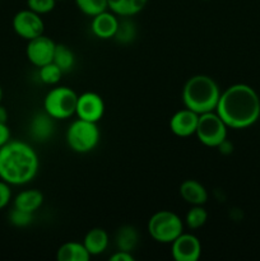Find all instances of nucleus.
<instances>
[{"label":"nucleus","instance_id":"nucleus-1","mask_svg":"<svg viewBox=\"0 0 260 261\" xmlns=\"http://www.w3.org/2000/svg\"><path fill=\"white\" fill-rule=\"evenodd\" d=\"M216 112L231 129H246L259 120L260 97L247 84H233L221 92Z\"/></svg>","mask_w":260,"mask_h":261},{"label":"nucleus","instance_id":"nucleus-2","mask_svg":"<svg viewBox=\"0 0 260 261\" xmlns=\"http://www.w3.org/2000/svg\"><path fill=\"white\" fill-rule=\"evenodd\" d=\"M40 168L38 154L28 143L9 140L0 148V180L10 186L27 185Z\"/></svg>","mask_w":260,"mask_h":261},{"label":"nucleus","instance_id":"nucleus-3","mask_svg":"<svg viewBox=\"0 0 260 261\" xmlns=\"http://www.w3.org/2000/svg\"><path fill=\"white\" fill-rule=\"evenodd\" d=\"M221 89L212 76L205 74L193 75L183 88V102L186 109L198 115L216 111Z\"/></svg>","mask_w":260,"mask_h":261},{"label":"nucleus","instance_id":"nucleus-4","mask_svg":"<svg viewBox=\"0 0 260 261\" xmlns=\"http://www.w3.org/2000/svg\"><path fill=\"white\" fill-rule=\"evenodd\" d=\"M101 133L97 122L76 119L69 125L66 130V143L73 152L86 154L92 152L98 145Z\"/></svg>","mask_w":260,"mask_h":261},{"label":"nucleus","instance_id":"nucleus-5","mask_svg":"<svg viewBox=\"0 0 260 261\" xmlns=\"http://www.w3.org/2000/svg\"><path fill=\"white\" fill-rule=\"evenodd\" d=\"M78 94L70 87L56 86L43 98V111L55 120H65L75 115Z\"/></svg>","mask_w":260,"mask_h":261},{"label":"nucleus","instance_id":"nucleus-6","mask_svg":"<svg viewBox=\"0 0 260 261\" xmlns=\"http://www.w3.org/2000/svg\"><path fill=\"white\" fill-rule=\"evenodd\" d=\"M184 232V222L171 211H160L148 221V233L160 244H172Z\"/></svg>","mask_w":260,"mask_h":261},{"label":"nucleus","instance_id":"nucleus-7","mask_svg":"<svg viewBox=\"0 0 260 261\" xmlns=\"http://www.w3.org/2000/svg\"><path fill=\"white\" fill-rule=\"evenodd\" d=\"M227 126L216 111L199 115L195 135L199 142L209 148H217L227 138Z\"/></svg>","mask_w":260,"mask_h":261},{"label":"nucleus","instance_id":"nucleus-8","mask_svg":"<svg viewBox=\"0 0 260 261\" xmlns=\"http://www.w3.org/2000/svg\"><path fill=\"white\" fill-rule=\"evenodd\" d=\"M12 27L15 35H18L23 40L30 41L43 35L45 23L40 14L31 9H23L15 13L12 20Z\"/></svg>","mask_w":260,"mask_h":261},{"label":"nucleus","instance_id":"nucleus-9","mask_svg":"<svg viewBox=\"0 0 260 261\" xmlns=\"http://www.w3.org/2000/svg\"><path fill=\"white\" fill-rule=\"evenodd\" d=\"M55 47L56 43L54 42L53 38L41 35L28 41L25 55L32 65H35L36 68H41L53 61Z\"/></svg>","mask_w":260,"mask_h":261},{"label":"nucleus","instance_id":"nucleus-10","mask_svg":"<svg viewBox=\"0 0 260 261\" xmlns=\"http://www.w3.org/2000/svg\"><path fill=\"white\" fill-rule=\"evenodd\" d=\"M105 114V102L96 92H84L78 96L75 115L79 119L98 122Z\"/></svg>","mask_w":260,"mask_h":261},{"label":"nucleus","instance_id":"nucleus-11","mask_svg":"<svg viewBox=\"0 0 260 261\" xmlns=\"http://www.w3.org/2000/svg\"><path fill=\"white\" fill-rule=\"evenodd\" d=\"M171 254L176 261H198L201 255V244L191 233H181L171 244Z\"/></svg>","mask_w":260,"mask_h":261},{"label":"nucleus","instance_id":"nucleus-12","mask_svg":"<svg viewBox=\"0 0 260 261\" xmlns=\"http://www.w3.org/2000/svg\"><path fill=\"white\" fill-rule=\"evenodd\" d=\"M199 115L189 109H181L176 111L170 119V129L173 135L178 138H189L195 135L198 126Z\"/></svg>","mask_w":260,"mask_h":261},{"label":"nucleus","instance_id":"nucleus-13","mask_svg":"<svg viewBox=\"0 0 260 261\" xmlns=\"http://www.w3.org/2000/svg\"><path fill=\"white\" fill-rule=\"evenodd\" d=\"M119 18L111 10H105L99 14L92 17L91 31L99 40H110L116 35L119 27Z\"/></svg>","mask_w":260,"mask_h":261},{"label":"nucleus","instance_id":"nucleus-14","mask_svg":"<svg viewBox=\"0 0 260 261\" xmlns=\"http://www.w3.org/2000/svg\"><path fill=\"white\" fill-rule=\"evenodd\" d=\"M48 114L38 112L32 117L30 122V135L38 143H45L53 138L55 132V122Z\"/></svg>","mask_w":260,"mask_h":261},{"label":"nucleus","instance_id":"nucleus-15","mask_svg":"<svg viewBox=\"0 0 260 261\" xmlns=\"http://www.w3.org/2000/svg\"><path fill=\"white\" fill-rule=\"evenodd\" d=\"M180 195L190 205H204L208 201L205 186L196 180H185L180 185Z\"/></svg>","mask_w":260,"mask_h":261},{"label":"nucleus","instance_id":"nucleus-16","mask_svg":"<svg viewBox=\"0 0 260 261\" xmlns=\"http://www.w3.org/2000/svg\"><path fill=\"white\" fill-rule=\"evenodd\" d=\"M109 233L99 227L89 229L83 239L84 247L91 256L103 254L109 247Z\"/></svg>","mask_w":260,"mask_h":261},{"label":"nucleus","instance_id":"nucleus-17","mask_svg":"<svg viewBox=\"0 0 260 261\" xmlns=\"http://www.w3.org/2000/svg\"><path fill=\"white\" fill-rule=\"evenodd\" d=\"M14 208L35 213L43 204V194L37 189L23 190L14 198Z\"/></svg>","mask_w":260,"mask_h":261},{"label":"nucleus","instance_id":"nucleus-18","mask_svg":"<svg viewBox=\"0 0 260 261\" xmlns=\"http://www.w3.org/2000/svg\"><path fill=\"white\" fill-rule=\"evenodd\" d=\"M109 9L117 17L129 18L142 12L148 4V0H107Z\"/></svg>","mask_w":260,"mask_h":261},{"label":"nucleus","instance_id":"nucleus-19","mask_svg":"<svg viewBox=\"0 0 260 261\" xmlns=\"http://www.w3.org/2000/svg\"><path fill=\"white\" fill-rule=\"evenodd\" d=\"M56 259L59 261H88L91 255L84 247L83 242L69 241L61 245L56 252Z\"/></svg>","mask_w":260,"mask_h":261},{"label":"nucleus","instance_id":"nucleus-20","mask_svg":"<svg viewBox=\"0 0 260 261\" xmlns=\"http://www.w3.org/2000/svg\"><path fill=\"white\" fill-rule=\"evenodd\" d=\"M115 241H116L117 249L132 252L139 242V233L135 227L124 226L117 231Z\"/></svg>","mask_w":260,"mask_h":261},{"label":"nucleus","instance_id":"nucleus-21","mask_svg":"<svg viewBox=\"0 0 260 261\" xmlns=\"http://www.w3.org/2000/svg\"><path fill=\"white\" fill-rule=\"evenodd\" d=\"M53 61L63 70V73H66V71L71 70L75 65V55L66 45L56 43Z\"/></svg>","mask_w":260,"mask_h":261},{"label":"nucleus","instance_id":"nucleus-22","mask_svg":"<svg viewBox=\"0 0 260 261\" xmlns=\"http://www.w3.org/2000/svg\"><path fill=\"white\" fill-rule=\"evenodd\" d=\"M63 70L54 61L38 68V79L46 86H56L63 76Z\"/></svg>","mask_w":260,"mask_h":261},{"label":"nucleus","instance_id":"nucleus-23","mask_svg":"<svg viewBox=\"0 0 260 261\" xmlns=\"http://www.w3.org/2000/svg\"><path fill=\"white\" fill-rule=\"evenodd\" d=\"M76 8L87 17H94L109 9L107 0H74Z\"/></svg>","mask_w":260,"mask_h":261},{"label":"nucleus","instance_id":"nucleus-24","mask_svg":"<svg viewBox=\"0 0 260 261\" xmlns=\"http://www.w3.org/2000/svg\"><path fill=\"white\" fill-rule=\"evenodd\" d=\"M208 221V212L203 205H193V208L186 213L185 223L190 229H199Z\"/></svg>","mask_w":260,"mask_h":261},{"label":"nucleus","instance_id":"nucleus-25","mask_svg":"<svg viewBox=\"0 0 260 261\" xmlns=\"http://www.w3.org/2000/svg\"><path fill=\"white\" fill-rule=\"evenodd\" d=\"M135 36H137V27H135L134 22L126 19V18L124 20H120L116 35L114 37L116 42L121 43V45H127L135 40Z\"/></svg>","mask_w":260,"mask_h":261},{"label":"nucleus","instance_id":"nucleus-26","mask_svg":"<svg viewBox=\"0 0 260 261\" xmlns=\"http://www.w3.org/2000/svg\"><path fill=\"white\" fill-rule=\"evenodd\" d=\"M33 221V213L30 212L22 211V209L13 208L9 213V222L12 226L18 227V228H23L32 223Z\"/></svg>","mask_w":260,"mask_h":261},{"label":"nucleus","instance_id":"nucleus-27","mask_svg":"<svg viewBox=\"0 0 260 261\" xmlns=\"http://www.w3.org/2000/svg\"><path fill=\"white\" fill-rule=\"evenodd\" d=\"M56 3L58 0H27V7L28 9L42 15L53 12L56 7Z\"/></svg>","mask_w":260,"mask_h":261},{"label":"nucleus","instance_id":"nucleus-28","mask_svg":"<svg viewBox=\"0 0 260 261\" xmlns=\"http://www.w3.org/2000/svg\"><path fill=\"white\" fill-rule=\"evenodd\" d=\"M12 200V189L9 184L0 180V211L5 208Z\"/></svg>","mask_w":260,"mask_h":261},{"label":"nucleus","instance_id":"nucleus-29","mask_svg":"<svg viewBox=\"0 0 260 261\" xmlns=\"http://www.w3.org/2000/svg\"><path fill=\"white\" fill-rule=\"evenodd\" d=\"M110 260L111 261H134L135 257L133 256L132 252L119 250V251H116L114 255H111V256H110Z\"/></svg>","mask_w":260,"mask_h":261},{"label":"nucleus","instance_id":"nucleus-30","mask_svg":"<svg viewBox=\"0 0 260 261\" xmlns=\"http://www.w3.org/2000/svg\"><path fill=\"white\" fill-rule=\"evenodd\" d=\"M10 140V129L7 122H0V148Z\"/></svg>","mask_w":260,"mask_h":261},{"label":"nucleus","instance_id":"nucleus-31","mask_svg":"<svg viewBox=\"0 0 260 261\" xmlns=\"http://www.w3.org/2000/svg\"><path fill=\"white\" fill-rule=\"evenodd\" d=\"M217 149L219 150V153H221V154L228 155L233 152V144H232V143L226 138V139H224L223 142H222L221 144L217 147Z\"/></svg>","mask_w":260,"mask_h":261},{"label":"nucleus","instance_id":"nucleus-32","mask_svg":"<svg viewBox=\"0 0 260 261\" xmlns=\"http://www.w3.org/2000/svg\"><path fill=\"white\" fill-rule=\"evenodd\" d=\"M8 111L2 103H0V122H8Z\"/></svg>","mask_w":260,"mask_h":261},{"label":"nucleus","instance_id":"nucleus-33","mask_svg":"<svg viewBox=\"0 0 260 261\" xmlns=\"http://www.w3.org/2000/svg\"><path fill=\"white\" fill-rule=\"evenodd\" d=\"M3 96H4V93H3V88H2V86H0V103H2V101H3Z\"/></svg>","mask_w":260,"mask_h":261},{"label":"nucleus","instance_id":"nucleus-34","mask_svg":"<svg viewBox=\"0 0 260 261\" xmlns=\"http://www.w3.org/2000/svg\"><path fill=\"white\" fill-rule=\"evenodd\" d=\"M58 2H65V0H58Z\"/></svg>","mask_w":260,"mask_h":261},{"label":"nucleus","instance_id":"nucleus-35","mask_svg":"<svg viewBox=\"0 0 260 261\" xmlns=\"http://www.w3.org/2000/svg\"><path fill=\"white\" fill-rule=\"evenodd\" d=\"M204 2H209V0H204Z\"/></svg>","mask_w":260,"mask_h":261}]
</instances>
